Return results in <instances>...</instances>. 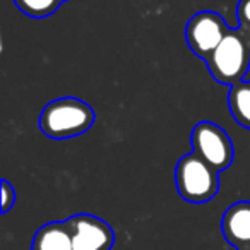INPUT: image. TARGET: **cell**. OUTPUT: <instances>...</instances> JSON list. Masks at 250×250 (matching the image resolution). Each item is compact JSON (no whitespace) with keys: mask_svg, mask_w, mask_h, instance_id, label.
<instances>
[{"mask_svg":"<svg viewBox=\"0 0 250 250\" xmlns=\"http://www.w3.org/2000/svg\"><path fill=\"white\" fill-rule=\"evenodd\" d=\"M94 111L86 101L77 98H59L40 113V129L50 139H72L93 127Z\"/></svg>","mask_w":250,"mask_h":250,"instance_id":"cell-1","label":"cell"},{"mask_svg":"<svg viewBox=\"0 0 250 250\" xmlns=\"http://www.w3.org/2000/svg\"><path fill=\"white\" fill-rule=\"evenodd\" d=\"M206 63L216 83L231 87L233 84L243 81L249 72L250 40L238 28L229 29Z\"/></svg>","mask_w":250,"mask_h":250,"instance_id":"cell-2","label":"cell"},{"mask_svg":"<svg viewBox=\"0 0 250 250\" xmlns=\"http://www.w3.org/2000/svg\"><path fill=\"white\" fill-rule=\"evenodd\" d=\"M219 171L197 156L185 154L175 167V187L184 201L192 204L209 202L219 190Z\"/></svg>","mask_w":250,"mask_h":250,"instance_id":"cell-3","label":"cell"},{"mask_svg":"<svg viewBox=\"0 0 250 250\" xmlns=\"http://www.w3.org/2000/svg\"><path fill=\"white\" fill-rule=\"evenodd\" d=\"M192 153L211 165L216 171H223L233 163L235 149L225 129L212 122H199L190 134Z\"/></svg>","mask_w":250,"mask_h":250,"instance_id":"cell-4","label":"cell"},{"mask_svg":"<svg viewBox=\"0 0 250 250\" xmlns=\"http://www.w3.org/2000/svg\"><path fill=\"white\" fill-rule=\"evenodd\" d=\"M226 21L212 11H201L194 14L185 28V40L188 48L199 59L208 60L229 31Z\"/></svg>","mask_w":250,"mask_h":250,"instance_id":"cell-5","label":"cell"},{"mask_svg":"<svg viewBox=\"0 0 250 250\" xmlns=\"http://www.w3.org/2000/svg\"><path fill=\"white\" fill-rule=\"evenodd\" d=\"M74 250H110L115 242L113 229L91 214H76L67 219Z\"/></svg>","mask_w":250,"mask_h":250,"instance_id":"cell-6","label":"cell"},{"mask_svg":"<svg viewBox=\"0 0 250 250\" xmlns=\"http://www.w3.org/2000/svg\"><path fill=\"white\" fill-rule=\"evenodd\" d=\"M221 229L228 243L236 250H250V201L229 206L221 219Z\"/></svg>","mask_w":250,"mask_h":250,"instance_id":"cell-7","label":"cell"},{"mask_svg":"<svg viewBox=\"0 0 250 250\" xmlns=\"http://www.w3.org/2000/svg\"><path fill=\"white\" fill-rule=\"evenodd\" d=\"M33 250H74L67 221H55L42 226L33 240Z\"/></svg>","mask_w":250,"mask_h":250,"instance_id":"cell-8","label":"cell"},{"mask_svg":"<svg viewBox=\"0 0 250 250\" xmlns=\"http://www.w3.org/2000/svg\"><path fill=\"white\" fill-rule=\"evenodd\" d=\"M228 108L242 127L250 129V81H240L229 87Z\"/></svg>","mask_w":250,"mask_h":250,"instance_id":"cell-9","label":"cell"},{"mask_svg":"<svg viewBox=\"0 0 250 250\" xmlns=\"http://www.w3.org/2000/svg\"><path fill=\"white\" fill-rule=\"evenodd\" d=\"M63 0H14L22 14L35 19H45L59 11Z\"/></svg>","mask_w":250,"mask_h":250,"instance_id":"cell-10","label":"cell"},{"mask_svg":"<svg viewBox=\"0 0 250 250\" xmlns=\"http://www.w3.org/2000/svg\"><path fill=\"white\" fill-rule=\"evenodd\" d=\"M236 16H238V29L250 40V0H240Z\"/></svg>","mask_w":250,"mask_h":250,"instance_id":"cell-11","label":"cell"},{"mask_svg":"<svg viewBox=\"0 0 250 250\" xmlns=\"http://www.w3.org/2000/svg\"><path fill=\"white\" fill-rule=\"evenodd\" d=\"M16 202V190L7 180H2V204H0V209H2V214L11 211V208Z\"/></svg>","mask_w":250,"mask_h":250,"instance_id":"cell-12","label":"cell"},{"mask_svg":"<svg viewBox=\"0 0 250 250\" xmlns=\"http://www.w3.org/2000/svg\"><path fill=\"white\" fill-rule=\"evenodd\" d=\"M63 2H65V0H63Z\"/></svg>","mask_w":250,"mask_h":250,"instance_id":"cell-13","label":"cell"}]
</instances>
